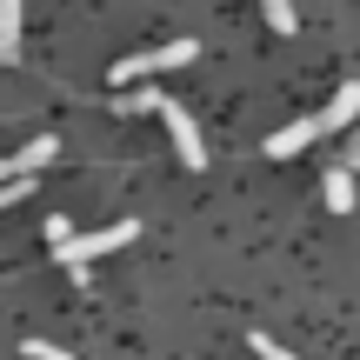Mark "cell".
Masks as SVG:
<instances>
[{
    "label": "cell",
    "instance_id": "1",
    "mask_svg": "<svg viewBox=\"0 0 360 360\" xmlns=\"http://www.w3.org/2000/svg\"><path fill=\"white\" fill-rule=\"evenodd\" d=\"M193 53H200V40H167V47H154V53H127V60L114 67V80L134 87V80H147V74H174V67H187Z\"/></svg>",
    "mask_w": 360,
    "mask_h": 360
},
{
    "label": "cell",
    "instance_id": "2",
    "mask_svg": "<svg viewBox=\"0 0 360 360\" xmlns=\"http://www.w3.org/2000/svg\"><path fill=\"white\" fill-rule=\"evenodd\" d=\"M134 233H141L134 220H114V227H101V233H74L67 247H53V260H60V267H80V260H94V254H114V247H127Z\"/></svg>",
    "mask_w": 360,
    "mask_h": 360
},
{
    "label": "cell",
    "instance_id": "3",
    "mask_svg": "<svg viewBox=\"0 0 360 360\" xmlns=\"http://www.w3.org/2000/svg\"><path fill=\"white\" fill-rule=\"evenodd\" d=\"M321 134H327V120H321V114H300V120H287V127H274V134H267V160H294L300 147H314Z\"/></svg>",
    "mask_w": 360,
    "mask_h": 360
},
{
    "label": "cell",
    "instance_id": "4",
    "mask_svg": "<svg viewBox=\"0 0 360 360\" xmlns=\"http://www.w3.org/2000/svg\"><path fill=\"white\" fill-rule=\"evenodd\" d=\"M160 120H167V134H174V154L187 160V167H207V141H200V127H193V114L187 107H160Z\"/></svg>",
    "mask_w": 360,
    "mask_h": 360
},
{
    "label": "cell",
    "instance_id": "5",
    "mask_svg": "<svg viewBox=\"0 0 360 360\" xmlns=\"http://www.w3.org/2000/svg\"><path fill=\"white\" fill-rule=\"evenodd\" d=\"M53 154H60V141H53V134H40V141L13 147V154L0 160V174H7V180H34L40 167H53Z\"/></svg>",
    "mask_w": 360,
    "mask_h": 360
},
{
    "label": "cell",
    "instance_id": "6",
    "mask_svg": "<svg viewBox=\"0 0 360 360\" xmlns=\"http://www.w3.org/2000/svg\"><path fill=\"white\" fill-rule=\"evenodd\" d=\"M321 120H327V134H340V127H354V120H360V80H347V87H340L334 101L321 107Z\"/></svg>",
    "mask_w": 360,
    "mask_h": 360
},
{
    "label": "cell",
    "instance_id": "7",
    "mask_svg": "<svg viewBox=\"0 0 360 360\" xmlns=\"http://www.w3.org/2000/svg\"><path fill=\"white\" fill-rule=\"evenodd\" d=\"M0 60H20V0H0Z\"/></svg>",
    "mask_w": 360,
    "mask_h": 360
},
{
    "label": "cell",
    "instance_id": "8",
    "mask_svg": "<svg viewBox=\"0 0 360 360\" xmlns=\"http://www.w3.org/2000/svg\"><path fill=\"white\" fill-rule=\"evenodd\" d=\"M321 200L334 207V214H347V207H354V167H334V174H327L321 180Z\"/></svg>",
    "mask_w": 360,
    "mask_h": 360
},
{
    "label": "cell",
    "instance_id": "9",
    "mask_svg": "<svg viewBox=\"0 0 360 360\" xmlns=\"http://www.w3.org/2000/svg\"><path fill=\"white\" fill-rule=\"evenodd\" d=\"M260 13H267V27H274V34H294V27H300L294 0H260Z\"/></svg>",
    "mask_w": 360,
    "mask_h": 360
},
{
    "label": "cell",
    "instance_id": "10",
    "mask_svg": "<svg viewBox=\"0 0 360 360\" xmlns=\"http://www.w3.org/2000/svg\"><path fill=\"white\" fill-rule=\"evenodd\" d=\"M254 354H260V360H300V354H287L274 334H254Z\"/></svg>",
    "mask_w": 360,
    "mask_h": 360
},
{
    "label": "cell",
    "instance_id": "11",
    "mask_svg": "<svg viewBox=\"0 0 360 360\" xmlns=\"http://www.w3.org/2000/svg\"><path fill=\"white\" fill-rule=\"evenodd\" d=\"M67 240H74V220L53 214V220H47V247H67Z\"/></svg>",
    "mask_w": 360,
    "mask_h": 360
},
{
    "label": "cell",
    "instance_id": "12",
    "mask_svg": "<svg viewBox=\"0 0 360 360\" xmlns=\"http://www.w3.org/2000/svg\"><path fill=\"white\" fill-rule=\"evenodd\" d=\"M27 360H74V354L53 347V340H27Z\"/></svg>",
    "mask_w": 360,
    "mask_h": 360
},
{
    "label": "cell",
    "instance_id": "13",
    "mask_svg": "<svg viewBox=\"0 0 360 360\" xmlns=\"http://www.w3.org/2000/svg\"><path fill=\"white\" fill-rule=\"evenodd\" d=\"M347 167H360V127H354V147H347Z\"/></svg>",
    "mask_w": 360,
    "mask_h": 360
}]
</instances>
